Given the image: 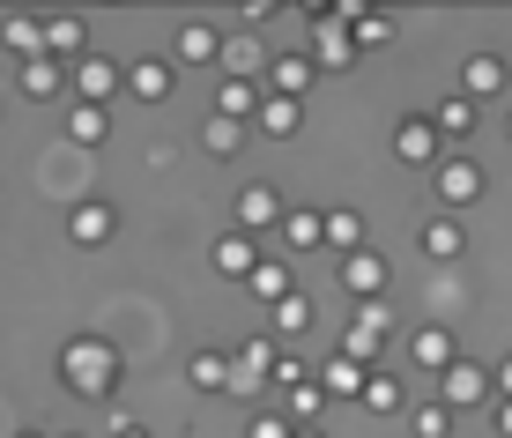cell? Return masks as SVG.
<instances>
[{
  "instance_id": "obj_1",
  "label": "cell",
  "mask_w": 512,
  "mask_h": 438,
  "mask_svg": "<svg viewBox=\"0 0 512 438\" xmlns=\"http://www.w3.org/2000/svg\"><path fill=\"white\" fill-rule=\"evenodd\" d=\"M60 372H67V387H75V394L104 401L119 387V349L97 342V335H75V342H67V357H60Z\"/></svg>"
},
{
  "instance_id": "obj_2",
  "label": "cell",
  "mask_w": 512,
  "mask_h": 438,
  "mask_svg": "<svg viewBox=\"0 0 512 438\" xmlns=\"http://www.w3.org/2000/svg\"><path fill=\"white\" fill-rule=\"evenodd\" d=\"M438 401H446V409H468V401H483V372L453 357V364H446V379H438Z\"/></svg>"
},
{
  "instance_id": "obj_3",
  "label": "cell",
  "mask_w": 512,
  "mask_h": 438,
  "mask_svg": "<svg viewBox=\"0 0 512 438\" xmlns=\"http://www.w3.org/2000/svg\"><path fill=\"white\" fill-rule=\"evenodd\" d=\"M112 90H119V67H112V60H97V52H90V60L75 67V97H82V104H104Z\"/></svg>"
},
{
  "instance_id": "obj_4",
  "label": "cell",
  "mask_w": 512,
  "mask_h": 438,
  "mask_svg": "<svg viewBox=\"0 0 512 438\" xmlns=\"http://www.w3.org/2000/svg\"><path fill=\"white\" fill-rule=\"evenodd\" d=\"M238 223H245V231H268V223H282V194H275V186H245Z\"/></svg>"
},
{
  "instance_id": "obj_5",
  "label": "cell",
  "mask_w": 512,
  "mask_h": 438,
  "mask_svg": "<svg viewBox=\"0 0 512 438\" xmlns=\"http://www.w3.org/2000/svg\"><path fill=\"white\" fill-rule=\"evenodd\" d=\"M386 327H394V320H386V305H364V320L357 327H349V357H379V342H386Z\"/></svg>"
},
{
  "instance_id": "obj_6",
  "label": "cell",
  "mask_w": 512,
  "mask_h": 438,
  "mask_svg": "<svg viewBox=\"0 0 512 438\" xmlns=\"http://www.w3.org/2000/svg\"><path fill=\"white\" fill-rule=\"evenodd\" d=\"M438 194H446V208H468L475 194H483V171L475 164H446L438 171Z\"/></svg>"
},
{
  "instance_id": "obj_7",
  "label": "cell",
  "mask_w": 512,
  "mask_h": 438,
  "mask_svg": "<svg viewBox=\"0 0 512 438\" xmlns=\"http://www.w3.org/2000/svg\"><path fill=\"white\" fill-rule=\"evenodd\" d=\"M67 238H75V245H104V238H112V208H104V201H82L75 223H67Z\"/></svg>"
},
{
  "instance_id": "obj_8",
  "label": "cell",
  "mask_w": 512,
  "mask_h": 438,
  "mask_svg": "<svg viewBox=\"0 0 512 438\" xmlns=\"http://www.w3.org/2000/svg\"><path fill=\"white\" fill-rule=\"evenodd\" d=\"M349 60H357V38H349V23L327 15L320 23V67H349Z\"/></svg>"
},
{
  "instance_id": "obj_9",
  "label": "cell",
  "mask_w": 512,
  "mask_h": 438,
  "mask_svg": "<svg viewBox=\"0 0 512 438\" xmlns=\"http://www.w3.org/2000/svg\"><path fill=\"white\" fill-rule=\"evenodd\" d=\"M312 387H320V394H364V364H357V357H334Z\"/></svg>"
},
{
  "instance_id": "obj_10",
  "label": "cell",
  "mask_w": 512,
  "mask_h": 438,
  "mask_svg": "<svg viewBox=\"0 0 512 438\" xmlns=\"http://www.w3.org/2000/svg\"><path fill=\"white\" fill-rule=\"evenodd\" d=\"M394 149H401V164H438V142H431V127H423V119H409V127L394 134Z\"/></svg>"
},
{
  "instance_id": "obj_11",
  "label": "cell",
  "mask_w": 512,
  "mask_h": 438,
  "mask_svg": "<svg viewBox=\"0 0 512 438\" xmlns=\"http://www.w3.org/2000/svg\"><path fill=\"white\" fill-rule=\"evenodd\" d=\"M498 82H505V60H498V52H475V60H468V90H461V97H490Z\"/></svg>"
},
{
  "instance_id": "obj_12",
  "label": "cell",
  "mask_w": 512,
  "mask_h": 438,
  "mask_svg": "<svg viewBox=\"0 0 512 438\" xmlns=\"http://www.w3.org/2000/svg\"><path fill=\"white\" fill-rule=\"evenodd\" d=\"M134 97H171V60H134Z\"/></svg>"
},
{
  "instance_id": "obj_13",
  "label": "cell",
  "mask_w": 512,
  "mask_h": 438,
  "mask_svg": "<svg viewBox=\"0 0 512 438\" xmlns=\"http://www.w3.org/2000/svg\"><path fill=\"white\" fill-rule=\"evenodd\" d=\"M216 268H223V275H253L260 260H253V245H245V238L231 231V238H216Z\"/></svg>"
},
{
  "instance_id": "obj_14",
  "label": "cell",
  "mask_w": 512,
  "mask_h": 438,
  "mask_svg": "<svg viewBox=\"0 0 512 438\" xmlns=\"http://www.w3.org/2000/svg\"><path fill=\"white\" fill-rule=\"evenodd\" d=\"M423 253H431V260H453V253H461V223H453V216H438L431 231H423Z\"/></svg>"
},
{
  "instance_id": "obj_15",
  "label": "cell",
  "mask_w": 512,
  "mask_h": 438,
  "mask_svg": "<svg viewBox=\"0 0 512 438\" xmlns=\"http://www.w3.org/2000/svg\"><path fill=\"white\" fill-rule=\"evenodd\" d=\"M305 90H312V67H305V60H275V97H290V104H297Z\"/></svg>"
},
{
  "instance_id": "obj_16",
  "label": "cell",
  "mask_w": 512,
  "mask_h": 438,
  "mask_svg": "<svg viewBox=\"0 0 512 438\" xmlns=\"http://www.w3.org/2000/svg\"><path fill=\"white\" fill-rule=\"evenodd\" d=\"M342 283H349V290H357V297H372V290L386 283V268H379V260H372V253H357V260H349V268H342Z\"/></svg>"
},
{
  "instance_id": "obj_17",
  "label": "cell",
  "mask_w": 512,
  "mask_h": 438,
  "mask_svg": "<svg viewBox=\"0 0 512 438\" xmlns=\"http://www.w3.org/2000/svg\"><path fill=\"white\" fill-rule=\"evenodd\" d=\"M67 134H75L82 149L104 142V104H75V119H67Z\"/></svg>"
},
{
  "instance_id": "obj_18",
  "label": "cell",
  "mask_w": 512,
  "mask_h": 438,
  "mask_svg": "<svg viewBox=\"0 0 512 438\" xmlns=\"http://www.w3.org/2000/svg\"><path fill=\"white\" fill-rule=\"evenodd\" d=\"M45 45H52V52H82L90 38H82V23H75V15H52V23H45Z\"/></svg>"
},
{
  "instance_id": "obj_19",
  "label": "cell",
  "mask_w": 512,
  "mask_h": 438,
  "mask_svg": "<svg viewBox=\"0 0 512 438\" xmlns=\"http://www.w3.org/2000/svg\"><path fill=\"white\" fill-rule=\"evenodd\" d=\"M23 90L38 97V104H45V97H60V67H52V60H30V67H23Z\"/></svg>"
},
{
  "instance_id": "obj_20",
  "label": "cell",
  "mask_w": 512,
  "mask_h": 438,
  "mask_svg": "<svg viewBox=\"0 0 512 438\" xmlns=\"http://www.w3.org/2000/svg\"><path fill=\"white\" fill-rule=\"evenodd\" d=\"M364 409L394 416V409H401V387H394V379H386V372H372V379H364Z\"/></svg>"
},
{
  "instance_id": "obj_21",
  "label": "cell",
  "mask_w": 512,
  "mask_h": 438,
  "mask_svg": "<svg viewBox=\"0 0 512 438\" xmlns=\"http://www.w3.org/2000/svg\"><path fill=\"white\" fill-rule=\"evenodd\" d=\"M253 290L268 297V305H282V297H290V268H275V260H260V268H253Z\"/></svg>"
},
{
  "instance_id": "obj_22",
  "label": "cell",
  "mask_w": 512,
  "mask_h": 438,
  "mask_svg": "<svg viewBox=\"0 0 512 438\" xmlns=\"http://www.w3.org/2000/svg\"><path fill=\"white\" fill-rule=\"evenodd\" d=\"M305 320H312V305H305V297L290 290V297H282V305H275V335H297V327H305Z\"/></svg>"
},
{
  "instance_id": "obj_23",
  "label": "cell",
  "mask_w": 512,
  "mask_h": 438,
  "mask_svg": "<svg viewBox=\"0 0 512 438\" xmlns=\"http://www.w3.org/2000/svg\"><path fill=\"white\" fill-rule=\"evenodd\" d=\"M179 60H216V30H179Z\"/></svg>"
},
{
  "instance_id": "obj_24",
  "label": "cell",
  "mask_w": 512,
  "mask_h": 438,
  "mask_svg": "<svg viewBox=\"0 0 512 438\" xmlns=\"http://www.w3.org/2000/svg\"><path fill=\"white\" fill-rule=\"evenodd\" d=\"M297 119H305V112H297V104H290V97H275V104H260V127H268V134H290V127H297Z\"/></svg>"
},
{
  "instance_id": "obj_25",
  "label": "cell",
  "mask_w": 512,
  "mask_h": 438,
  "mask_svg": "<svg viewBox=\"0 0 512 438\" xmlns=\"http://www.w3.org/2000/svg\"><path fill=\"white\" fill-rule=\"evenodd\" d=\"M438 127H446V134H468V127H475V104H468V97H446V104H438Z\"/></svg>"
},
{
  "instance_id": "obj_26",
  "label": "cell",
  "mask_w": 512,
  "mask_h": 438,
  "mask_svg": "<svg viewBox=\"0 0 512 438\" xmlns=\"http://www.w3.org/2000/svg\"><path fill=\"white\" fill-rule=\"evenodd\" d=\"M201 142H208V149L223 156V149H238L245 134H238V119H223V112H216V119H208V127H201Z\"/></svg>"
},
{
  "instance_id": "obj_27",
  "label": "cell",
  "mask_w": 512,
  "mask_h": 438,
  "mask_svg": "<svg viewBox=\"0 0 512 438\" xmlns=\"http://www.w3.org/2000/svg\"><path fill=\"white\" fill-rule=\"evenodd\" d=\"M416 357H423V364H438V372H446V364H453V342L438 335V327H423V335H416Z\"/></svg>"
},
{
  "instance_id": "obj_28",
  "label": "cell",
  "mask_w": 512,
  "mask_h": 438,
  "mask_svg": "<svg viewBox=\"0 0 512 438\" xmlns=\"http://www.w3.org/2000/svg\"><path fill=\"white\" fill-rule=\"evenodd\" d=\"M320 238H327V245H357V238H364V223L342 208V216H327V223H320Z\"/></svg>"
},
{
  "instance_id": "obj_29",
  "label": "cell",
  "mask_w": 512,
  "mask_h": 438,
  "mask_svg": "<svg viewBox=\"0 0 512 438\" xmlns=\"http://www.w3.org/2000/svg\"><path fill=\"white\" fill-rule=\"evenodd\" d=\"M238 112H260L253 82H223V119H238Z\"/></svg>"
},
{
  "instance_id": "obj_30",
  "label": "cell",
  "mask_w": 512,
  "mask_h": 438,
  "mask_svg": "<svg viewBox=\"0 0 512 438\" xmlns=\"http://www.w3.org/2000/svg\"><path fill=\"white\" fill-rule=\"evenodd\" d=\"M193 387H231V364L223 357H193Z\"/></svg>"
},
{
  "instance_id": "obj_31",
  "label": "cell",
  "mask_w": 512,
  "mask_h": 438,
  "mask_svg": "<svg viewBox=\"0 0 512 438\" xmlns=\"http://www.w3.org/2000/svg\"><path fill=\"white\" fill-rule=\"evenodd\" d=\"M8 45H15V52H38V45H45V30L30 23V15H15V23H8Z\"/></svg>"
},
{
  "instance_id": "obj_32",
  "label": "cell",
  "mask_w": 512,
  "mask_h": 438,
  "mask_svg": "<svg viewBox=\"0 0 512 438\" xmlns=\"http://www.w3.org/2000/svg\"><path fill=\"white\" fill-rule=\"evenodd\" d=\"M320 401H327V394L312 387V379H305V387H290V409H297V416H320Z\"/></svg>"
},
{
  "instance_id": "obj_33",
  "label": "cell",
  "mask_w": 512,
  "mask_h": 438,
  "mask_svg": "<svg viewBox=\"0 0 512 438\" xmlns=\"http://www.w3.org/2000/svg\"><path fill=\"white\" fill-rule=\"evenodd\" d=\"M282 223H290L297 245H320V216H282Z\"/></svg>"
},
{
  "instance_id": "obj_34",
  "label": "cell",
  "mask_w": 512,
  "mask_h": 438,
  "mask_svg": "<svg viewBox=\"0 0 512 438\" xmlns=\"http://www.w3.org/2000/svg\"><path fill=\"white\" fill-rule=\"evenodd\" d=\"M253 438H290V431H282L275 416H260V424H253Z\"/></svg>"
},
{
  "instance_id": "obj_35",
  "label": "cell",
  "mask_w": 512,
  "mask_h": 438,
  "mask_svg": "<svg viewBox=\"0 0 512 438\" xmlns=\"http://www.w3.org/2000/svg\"><path fill=\"white\" fill-rule=\"evenodd\" d=\"M498 431H505V438H512V401H505V409H498Z\"/></svg>"
},
{
  "instance_id": "obj_36",
  "label": "cell",
  "mask_w": 512,
  "mask_h": 438,
  "mask_svg": "<svg viewBox=\"0 0 512 438\" xmlns=\"http://www.w3.org/2000/svg\"><path fill=\"white\" fill-rule=\"evenodd\" d=\"M498 379H505V394H512V357H505V364H498Z\"/></svg>"
},
{
  "instance_id": "obj_37",
  "label": "cell",
  "mask_w": 512,
  "mask_h": 438,
  "mask_svg": "<svg viewBox=\"0 0 512 438\" xmlns=\"http://www.w3.org/2000/svg\"><path fill=\"white\" fill-rule=\"evenodd\" d=\"M297 438H320V431H297Z\"/></svg>"
},
{
  "instance_id": "obj_38",
  "label": "cell",
  "mask_w": 512,
  "mask_h": 438,
  "mask_svg": "<svg viewBox=\"0 0 512 438\" xmlns=\"http://www.w3.org/2000/svg\"><path fill=\"white\" fill-rule=\"evenodd\" d=\"M23 438H38V431H23Z\"/></svg>"
},
{
  "instance_id": "obj_39",
  "label": "cell",
  "mask_w": 512,
  "mask_h": 438,
  "mask_svg": "<svg viewBox=\"0 0 512 438\" xmlns=\"http://www.w3.org/2000/svg\"><path fill=\"white\" fill-rule=\"evenodd\" d=\"M127 438H134V431H127Z\"/></svg>"
}]
</instances>
